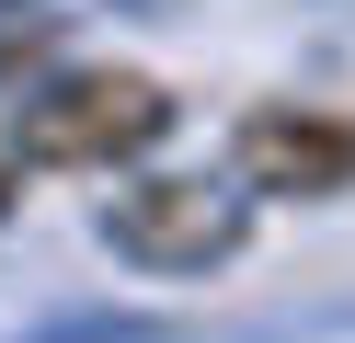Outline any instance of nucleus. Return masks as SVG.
<instances>
[{
  "mask_svg": "<svg viewBox=\"0 0 355 343\" xmlns=\"http://www.w3.org/2000/svg\"><path fill=\"white\" fill-rule=\"evenodd\" d=\"M12 195H24V160H12V137H0V218H12Z\"/></svg>",
  "mask_w": 355,
  "mask_h": 343,
  "instance_id": "obj_4",
  "label": "nucleus"
},
{
  "mask_svg": "<svg viewBox=\"0 0 355 343\" xmlns=\"http://www.w3.org/2000/svg\"><path fill=\"white\" fill-rule=\"evenodd\" d=\"M241 240H252V206L230 172H138L103 206V252L138 274H218Z\"/></svg>",
  "mask_w": 355,
  "mask_h": 343,
  "instance_id": "obj_2",
  "label": "nucleus"
},
{
  "mask_svg": "<svg viewBox=\"0 0 355 343\" xmlns=\"http://www.w3.org/2000/svg\"><path fill=\"white\" fill-rule=\"evenodd\" d=\"M230 183L275 206H321L355 195V114L344 103H252L230 126Z\"/></svg>",
  "mask_w": 355,
  "mask_h": 343,
  "instance_id": "obj_3",
  "label": "nucleus"
},
{
  "mask_svg": "<svg viewBox=\"0 0 355 343\" xmlns=\"http://www.w3.org/2000/svg\"><path fill=\"white\" fill-rule=\"evenodd\" d=\"M0 137H12L24 172H115V160H149L172 137V91L149 80V69L80 58V69H58V80H35Z\"/></svg>",
  "mask_w": 355,
  "mask_h": 343,
  "instance_id": "obj_1",
  "label": "nucleus"
}]
</instances>
